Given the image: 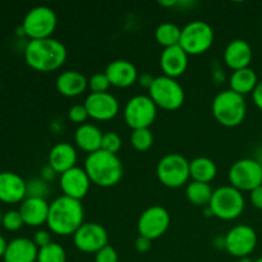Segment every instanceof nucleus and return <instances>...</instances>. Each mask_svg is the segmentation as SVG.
Wrapping results in <instances>:
<instances>
[{
	"mask_svg": "<svg viewBox=\"0 0 262 262\" xmlns=\"http://www.w3.org/2000/svg\"><path fill=\"white\" fill-rule=\"evenodd\" d=\"M25 61L41 73L58 71L67 60V48L56 38L30 40L25 48Z\"/></svg>",
	"mask_w": 262,
	"mask_h": 262,
	"instance_id": "f257e3e1",
	"label": "nucleus"
},
{
	"mask_svg": "<svg viewBox=\"0 0 262 262\" xmlns=\"http://www.w3.org/2000/svg\"><path fill=\"white\" fill-rule=\"evenodd\" d=\"M84 220V210L81 201L67 196L56 197L49 207L46 225L51 233L60 237L73 235Z\"/></svg>",
	"mask_w": 262,
	"mask_h": 262,
	"instance_id": "f03ea898",
	"label": "nucleus"
},
{
	"mask_svg": "<svg viewBox=\"0 0 262 262\" xmlns=\"http://www.w3.org/2000/svg\"><path fill=\"white\" fill-rule=\"evenodd\" d=\"M83 169L91 183L102 188L117 186L123 178L122 160L115 154L104 150L87 155Z\"/></svg>",
	"mask_w": 262,
	"mask_h": 262,
	"instance_id": "7ed1b4c3",
	"label": "nucleus"
},
{
	"mask_svg": "<svg viewBox=\"0 0 262 262\" xmlns=\"http://www.w3.org/2000/svg\"><path fill=\"white\" fill-rule=\"evenodd\" d=\"M211 112L216 122L223 127L234 128L242 124L245 120L247 115V104L245 96L230 89L224 90L212 100Z\"/></svg>",
	"mask_w": 262,
	"mask_h": 262,
	"instance_id": "20e7f679",
	"label": "nucleus"
},
{
	"mask_svg": "<svg viewBox=\"0 0 262 262\" xmlns=\"http://www.w3.org/2000/svg\"><path fill=\"white\" fill-rule=\"evenodd\" d=\"M246 201L242 192L232 186H223L214 189L209 209L217 219L230 222L242 215Z\"/></svg>",
	"mask_w": 262,
	"mask_h": 262,
	"instance_id": "39448f33",
	"label": "nucleus"
},
{
	"mask_svg": "<svg viewBox=\"0 0 262 262\" xmlns=\"http://www.w3.org/2000/svg\"><path fill=\"white\" fill-rule=\"evenodd\" d=\"M58 25L55 12L48 5H37L28 10L22 22V31L30 40L50 38Z\"/></svg>",
	"mask_w": 262,
	"mask_h": 262,
	"instance_id": "423d86ee",
	"label": "nucleus"
},
{
	"mask_svg": "<svg viewBox=\"0 0 262 262\" xmlns=\"http://www.w3.org/2000/svg\"><path fill=\"white\" fill-rule=\"evenodd\" d=\"M148 96L155 105L163 110L174 112L182 107L186 94L182 84L176 78L166 76L155 77L152 86L148 90Z\"/></svg>",
	"mask_w": 262,
	"mask_h": 262,
	"instance_id": "0eeeda50",
	"label": "nucleus"
},
{
	"mask_svg": "<svg viewBox=\"0 0 262 262\" xmlns=\"http://www.w3.org/2000/svg\"><path fill=\"white\" fill-rule=\"evenodd\" d=\"M215 33L211 26L205 20H192L182 28L179 46L188 55H201L214 43Z\"/></svg>",
	"mask_w": 262,
	"mask_h": 262,
	"instance_id": "6e6552de",
	"label": "nucleus"
},
{
	"mask_svg": "<svg viewBox=\"0 0 262 262\" xmlns=\"http://www.w3.org/2000/svg\"><path fill=\"white\" fill-rule=\"evenodd\" d=\"M156 176L168 188H179L191 178L189 161L181 154H166L159 160Z\"/></svg>",
	"mask_w": 262,
	"mask_h": 262,
	"instance_id": "1a4fd4ad",
	"label": "nucleus"
},
{
	"mask_svg": "<svg viewBox=\"0 0 262 262\" xmlns=\"http://www.w3.org/2000/svg\"><path fill=\"white\" fill-rule=\"evenodd\" d=\"M123 115L127 125L133 130L150 128L158 115V106L148 95H137L128 100Z\"/></svg>",
	"mask_w": 262,
	"mask_h": 262,
	"instance_id": "9d476101",
	"label": "nucleus"
},
{
	"mask_svg": "<svg viewBox=\"0 0 262 262\" xmlns=\"http://www.w3.org/2000/svg\"><path fill=\"white\" fill-rule=\"evenodd\" d=\"M230 186L243 192L262 186V164L256 159H241L232 164L228 171Z\"/></svg>",
	"mask_w": 262,
	"mask_h": 262,
	"instance_id": "9b49d317",
	"label": "nucleus"
},
{
	"mask_svg": "<svg viewBox=\"0 0 262 262\" xmlns=\"http://www.w3.org/2000/svg\"><path fill=\"white\" fill-rule=\"evenodd\" d=\"M170 225V214L168 210L159 205H154L141 214L137 222L140 235L155 241L163 237Z\"/></svg>",
	"mask_w": 262,
	"mask_h": 262,
	"instance_id": "f8f14e48",
	"label": "nucleus"
},
{
	"mask_svg": "<svg viewBox=\"0 0 262 262\" xmlns=\"http://www.w3.org/2000/svg\"><path fill=\"white\" fill-rule=\"evenodd\" d=\"M257 246V233L246 224L235 225L225 235V250L234 257H248Z\"/></svg>",
	"mask_w": 262,
	"mask_h": 262,
	"instance_id": "ddd939ff",
	"label": "nucleus"
},
{
	"mask_svg": "<svg viewBox=\"0 0 262 262\" xmlns=\"http://www.w3.org/2000/svg\"><path fill=\"white\" fill-rule=\"evenodd\" d=\"M107 232L101 224L83 223L73 234V243L83 253H97L107 246Z\"/></svg>",
	"mask_w": 262,
	"mask_h": 262,
	"instance_id": "4468645a",
	"label": "nucleus"
},
{
	"mask_svg": "<svg viewBox=\"0 0 262 262\" xmlns=\"http://www.w3.org/2000/svg\"><path fill=\"white\" fill-rule=\"evenodd\" d=\"M83 105L89 113V117L99 122L114 119L119 113V101L109 92L90 94Z\"/></svg>",
	"mask_w": 262,
	"mask_h": 262,
	"instance_id": "2eb2a0df",
	"label": "nucleus"
},
{
	"mask_svg": "<svg viewBox=\"0 0 262 262\" xmlns=\"http://www.w3.org/2000/svg\"><path fill=\"white\" fill-rule=\"evenodd\" d=\"M91 184V181L83 168L74 166L66 173L60 174V189L63 196L69 199L81 201L89 193Z\"/></svg>",
	"mask_w": 262,
	"mask_h": 262,
	"instance_id": "dca6fc26",
	"label": "nucleus"
},
{
	"mask_svg": "<svg viewBox=\"0 0 262 262\" xmlns=\"http://www.w3.org/2000/svg\"><path fill=\"white\" fill-rule=\"evenodd\" d=\"M27 197V182L13 171L0 173V202L8 205L22 204Z\"/></svg>",
	"mask_w": 262,
	"mask_h": 262,
	"instance_id": "f3484780",
	"label": "nucleus"
},
{
	"mask_svg": "<svg viewBox=\"0 0 262 262\" xmlns=\"http://www.w3.org/2000/svg\"><path fill=\"white\" fill-rule=\"evenodd\" d=\"M110 84L118 89H127L135 84L138 79V71L132 61L125 59H117L107 64L105 69Z\"/></svg>",
	"mask_w": 262,
	"mask_h": 262,
	"instance_id": "a211bd4d",
	"label": "nucleus"
},
{
	"mask_svg": "<svg viewBox=\"0 0 262 262\" xmlns=\"http://www.w3.org/2000/svg\"><path fill=\"white\" fill-rule=\"evenodd\" d=\"M188 54L179 45L164 49L160 55V68L164 76L178 78L188 68Z\"/></svg>",
	"mask_w": 262,
	"mask_h": 262,
	"instance_id": "6ab92c4d",
	"label": "nucleus"
},
{
	"mask_svg": "<svg viewBox=\"0 0 262 262\" xmlns=\"http://www.w3.org/2000/svg\"><path fill=\"white\" fill-rule=\"evenodd\" d=\"M253 59V51L250 43L242 38L230 41L224 50V61L228 68L234 71L250 68Z\"/></svg>",
	"mask_w": 262,
	"mask_h": 262,
	"instance_id": "aec40b11",
	"label": "nucleus"
},
{
	"mask_svg": "<svg viewBox=\"0 0 262 262\" xmlns=\"http://www.w3.org/2000/svg\"><path fill=\"white\" fill-rule=\"evenodd\" d=\"M49 207H50V204L45 199L26 197L19 207L20 216H22L25 225L37 228L46 224L49 216Z\"/></svg>",
	"mask_w": 262,
	"mask_h": 262,
	"instance_id": "412c9836",
	"label": "nucleus"
},
{
	"mask_svg": "<svg viewBox=\"0 0 262 262\" xmlns=\"http://www.w3.org/2000/svg\"><path fill=\"white\" fill-rule=\"evenodd\" d=\"M38 247L32 239L25 237L15 238L8 243L4 262H37Z\"/></svg>",
	"mask_w": 262,
	"mask_h": 262,
	"instance_id": "4be33fe9",
	"label": "nucleus"
},
{
	"mask_svg": "<svg viewBox=\"0 0 262 262\" xmlns=\"http://www.w3.org/2000/svg\"><path fill=\"white\" fill-rule=\"evenodd\" d=\"M77 163V151L74 146L68 142L56 143L49 152V165L56 171V174L66 173L74 168Z\"/></svg>",
	"mask_w": 262,
	"mask_h": 262,
	"instance_id": "5701e85b",
	"label": "nucleus"
},
{
	"mask_svg": "<svg viewBox=\"0 0 262 262\" xmlns=\"http://www.w3.org/2000/svg\"><path fill=\"white\" fill-rule=\"evenodd\" d=\"M55 87L66 97H77L89 89V79L78 71H66L56 78Z\"/></svg>",
	"mask_w": 262,
	"mask_h": 262,
	"instance_id": "b1692460",
	"label": "nucleus"
},
{
	"mask_svg": "<svg viewBox=\"0 0 262 262\" xmlns=\"http://www.w3.org/2000/svg\"><path fill=\"white\" fill-rule=\"evenodd\" d=\"M102 136H104V133L101 132L99 127L91 124V123H84L76 129L74 142H76L77 147L90 155V154L101 150Z\"/></svg>",
	"mask_w": 262,
	"mask_h": 262,
	"instance_id": "393cba45",
	"label": "nucleus"
},
{
	"mask_svg": "<svg viewBox=\"0 0 262 262\" xmlns=\"http://www.w3.org/2000/svg\"><path fill=\"white\" fill-rule=\"evenodd\" d=\"M257 83V74L252 68L234 71L229 77V89L237 94L242 95V96L252 94Z\"/></svg>",
	"mask_w": 262,
	"mask_h": 262,
	"instance_id": "a878e982",
	"label": "nucleus"
},
{
	"mask_svg": "<svg viewBox=\"0 0 262 262\" xmlns=\"http://www.w3.org/2000/svg\"><path fill=\"white\" fill-rule=\"evenodd\" d=\"M189 176H191L192 181L210 184V182L216 178L217 166L211 159L200 156V158L189 161Z\"/></svg>",
	"mask_w": 262,
	"mask_h": 262,
	"instance_id": "bb28decb",
	"label": "nucleus"
},
{
	"mask_svg": "<svg viewBox=\"0 0 262 262\" xmlns=\"http://www.w3.org/2000/svg\"><path fill=\"white\" fill-rule=\"evenodd\" d=\"M214 191L209 183H202V182H194L187 186L186 196L191 204L196 206H209L210 201Z\"/></svg>",
	"mask_w": 262,
	"mask_h": 262,
	"instance_id": "cd10ccee",
	"label": "nucleus"
},
{
	"mask_svg": "<svg viewBox=\"0 0 262 262\" xmlns=\"http://www.w3.org/2000/svg\"><path fill=\"white\" fill-rule=\"evenodd\" d=\"M181 35L182 28H179L178 26L171 22L161 23V25L158 26V28L155 31L156 41L164 49L179 45V42H181Z\"/></svg>",
	"mask_w": 262,
	"mask_h": 262,
	"instance_id": "c85d7f7f",
	"label": "nucleus"
},
{
	"mask_svg": "<svg viewBox=\"0 0 262 262\" xmlns=\"http://www.w3.org/2000/svg\"><path fill=\"white\" fill-rule=\"evenodd\" d=\"M37 262H67L66 250L59 243L51 242L45 247L38 248Z\"/></svg>",
	"mask_w": 262,
	"mask_h": 262,
	"instance_id": "c756f323",
	"label": "nucleus"
},
{
	"mask_svg": "<svg viewBox=\"0 0 262 262\" xmlns=\"http://www.w3.org/2000/svg\"><path fill=\"white\" fill-rule=\"evenodd\" d=\"M130 145L137 151H147L154 145V135L150 128H143V129H135L130 135Z\"/></svg>",
	"mask_w": 262,
	"mask_h": 262,
	"instance_id": "7c9ffc66",
	"label": "nucleus"
},
{
	"mask_svg": "<svg viewBox=\"0 0 262 262\" xmlns=\"http://www.w3.org/2000/svg\"><path fill=\"white\" fill-rule=\"evenodd\" d=\"M25 225L22 216H20L19 210H9L5 214H3L2 227L7 229L8 232H17Z\"/></svg>",
	"mask_w": 262,
	"mask_h": 262,
	"instance_id": "2f4dec72",
	"label": "nucleus"
},
{
	"mask_svg": "<svg viewBox=\"0 0 262 262\" xmlns=\"http://www.w3.org/2000/svg\"><path fill=\"white\" fill-rule=\"evenodd\" d=\"M49 184L43 179H31L27 182V197H36V199H45L49 194Z\"/></svg>",
	"mask_w": 262,
	"mask_h": 262,
	"instance_id": "473e14b6",
	"label": "nucleus"
},
{
	"mask_svg": "<svg viewBox=\"0 0 262 262\" xmlns=\"http://www.w3.org/2000/svg\"><path fill=\"white\" fill-rule=\"evenodd\" d=\"M120 148H122V138H120V136L117 132H105L104 136H102L101 150L117 155Z\"/></svg>",
	"mask_w": 262,
	"mask_h": 262,
	"instance_id": "72a5a7b5",
	"label": "nucleus"
},
{
	"mask_svg": "<svg viewBox=\"0 0 262 262\" xmlns=\"http://www.w3.org/2000/svg\"><path fill=\"white\" fill-rule=\"evenodd\" d=\"M110 86H112V84H110L105 72L104 73L92 74L89 78V89L91 90V94H102V92H107Z\"/></svg>",
	"mask_w": 262,
	"mask_h": 262,
	"instance_id": "f704fd0d",
	"label": "nucleus"
},
{
	"mask_svg": "<svg viewBox=\"0 0 262 262\" xmlns=\"http://www.w3.org/2000/svg\"><path fill=\"white\" fill-rule=\"evenodd\" d=\"M68 118L71 122L76 123V124H84V122L87 120L89 117V113H87L84 105H73L71 109L68 110Z\"/></svg>",
	"mask_w": 262,
	"mask_h": 262,
	"instance_id": "c9c22d12",
	"label": "nucleus"
},
{
	"mask_svg": "<svg viewBox=\"0 0 262 262\" xmlns=\"http://www.w3.org/2000/svg\"><path fill=\"white\" fill-rule=\"evenodd\" d=\"M95 262H119V256L114 247L107 245L95 253Z\"/></svg>",
	"mask_w": 262,
	"mask_h": 262,
	"instance_id": "e433bc0d",
	"label": "nucleus"
},
{
	"mask_svg": "<svg viewBox=\"0 0 262 262\" xmlns=\"http://www.w3.org/2000/svg\"><path fill=\"white\" fill-rule=\"evenodd\" d=\"M32 241L35 242V245L37 246L38 248L45 247V246L50 245L51 243L50 232H48V230H43V229L37 230V232L35 233V237H33Z\"/></svg>",
	"mask_w": 262,
	"mask_h": 262,
	"instance_id": "4c0bfd02",
	"label": "nucleus"
},
{
	"mask_svg": "<svg viewBox=\"0 0 262 262\" xmlns=\"http://www.w3.org/2000/svg\"><path fill=\"white\" fill-rule=\"evenodd\" d=\"M250 200L253 207H256L257 210H262V186L250 192Z\"/></svg>",
	"mask_w": 262,
	"mask_h": 262,
	"instance_id": "58836bf2",
	"label": "nucleus"
},
{
	"mask_svg": "<svg viewBox=\"0 0 262 262\" xmlns=\"http://www.w3.org/2000/svg\"><path fill=\"white\" fill-rule=\"evenodd\" d=\"M151 242H152V241L148 239V238L140 235V237H138L137 239H136V242H135L136 250H137L138 252H141V253L147 252V251L151 248Z\"/></svg>",
	"mask_w": 262,
	"mask_h": 262,
	"instance_id": "ea45409f",
	"label": "nucleus"
},
{
	"mask_svg": "<svg viewBox=\"0 0 262 262\" xmlns=\"http://www.w3.org/2000/svg\"><path fill=\"white\" fill-rule=\"evenodd\" d=\"M154 81H155V77L150 73H142L141 76H138V79H137L138 84H140L141 87H143V89H147V90L151 89Z\"/></svg>",
	"mask_w": 262,
	"mask_h": 262,
	"instance_id": "a19ab883",
	"label": "nucleus"
},
{
	"mask_svg": "<svg viewBox=\"0 0 262 262\" xmlns=\"http://www.w3.org/2000/svg\"><path fill=\"white\" fill-rule=\"evenodd\" d=\"M252 100L253 102H255L256 106H257L260 110H262V79L261 81H258L255 91L252 92Z\"/></svg>",
	"mask_w": 262,
	"mask_h": 262,
	"instance_id": "79ce46f5",
	"label": "nucleus"
},
{
	"mask_svg": "<svg viewBox=\"0 0 262 262\" xmlns=\"http://www.w3.org/2000/svg\"><path fill=\"white\" fill-rule=\"evenodd\" d=\"M55 174H56V171L54 170V169L48 164V166H45V168L42 169V173H41V179H43L45 182L53 181V179L55 178Z\"/></svg>",
	"mask_w": 262,
	"mask_h": 262,
	"instance_id": "37998d69",
	"label": "nucleus"
},
{
	"mask_svg": "<svg viewBox=\"0 0 262 262\" xmlns=\"http://www.w3.org/2000/svg\"><path fill=\"white\" fill-rule=\"evenodd\" d=\"M7 247H8L7 239L0 234V257H4L5 252H7Z\"/></svg>",
	"mask_w": 262,
	"mask_h": 262,
	"instance_id": "c03bdc74",
	"label": "nucleus"
},
{
	"mask_svg": "<svg viewBox=\"0 0 262 262\" xmlns=\"http://www.w3.org/2000/svg\"><path fill=\"white\" fill-rule=\"evenodd\" d=\"M161 7H177L178 5V0H170V2H159Z\"/></svg>",
	"mask_w": 262,
	"mask_h": 262,
	"instance_id": "a18cd8bd",
	"label": "nucleus"
},
{
	"mask_svg": "<svg viewBox=\"0 0 262 262\" xmlns=\"http://www.w3.org/2000/svg\"><path fill=\"white\" fill-rule=\"evenodd\" d=\"M238 262H255V261L251 260L250 257H242V258H239V261Z\"/></svg>",
	"mask_w": 262,
	"mask_h": 262,
	"instance_id": "49530a36",
	"label": "nucleus"
},
{
	"mask_svg": "<svg viewBox=\"0 0 262 262\" xmlns=\"http://www.w3.org/2000/svg\"><path fill=\"white\" fill-rule=\"evenodd\" d=\"M2 223H3V212L0 211V227H2Z\"/></svg>",
	"mask_w": 262,
	"mask_h": 262,
	"instance_id": "de8ad7c7",
	"label": "nucleus"
},
{
	"mask_svg": "<svg viewBox=\"0 0 262 262\" xmlns=\"http://www.w3.org/2000/svg\"><path fill=\"white\" fill-rule=\"evenodd\" d=\"M255 262H262V257H260V258H257V260H256Z\"/></svg>",
	"mask_w": 262,
	"mask_h": 262,
	"instance_id": "09e8293b",
	"label": "nucleus"
},
{
	"mask_svg": "<svg viewBox=\"0 0 262 262\" xmlns=\"http://www.w3.org/2000/svg\"><path fill=\"white\" fill-rule=\"evenodd\" d=\"M0 91H2V82H0Z\"/></svg>",
	"mask_w": 262,
	"mask_h": 262,
	"instance_id": "8fccbe9b",
	"label": "nucleus"
},
{
	"mask_svg": "<svg viewBox=\"0 0 262 262\" xmlns=\"http://www.w3.org/2000/svg\"><path fill=\"white\" fill-rule=\"evenodd\" d=\"M3 262H4V261H3Z\"/></svg>",
	"mask_w": 262,
	"mask_h": 262,
	"instance_id": "3c124183",
	"label": "nucleus"
}]
</instances>
